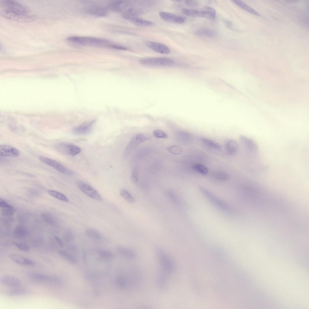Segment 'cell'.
Instances as JSON below:
<instances>
[{
	"label": "cell",
	"mask_w": 309,
	"mask_h": 309,
	"mask_svg": "<svg viewBox=\"0 0 309 309\" xmlns=\"http://www.w3.org/2000/svg\"><path fill=\"white\" fill-rule=\"evenodd\" d=\"M66 40L71 43L113 49L116 44L106 39L93 37L72 36L68 37Z\"/></svg>",
	"instance_id": "1"
},
{
	"label": "cell",
	"mask_w": 309,
	"mask_h": 309,
	"mask_svg": "<svg viewBox=\"0 0 309 309\" xmlns=\"http://www.w3.org/2000/svg\"><path fill=\"white\" fill-rule=\"evenodd\" d=\"M200 192L213 205L220 210L227 213H230L232 209L226 202L217 197L207 189L202 186H199Z\"/></svg>",
	"instance_id": "2"
},
{
	"label": "cell",
	"mask_w": 309,
	"mask_h": 309,
	"mask_svg": "<svg viewBox=\"0 0 309 309\" xmlns=\"http://www.w3.org/2000/svg\"><path fill=\"white\" fill-rule=\"evenodd\" d=\"M139 63L142 66L150 67H162L171 66L174 62L171 59L164 57H152L140 59Z\"/></svg>",
	"instance_id": "3"
},
{
	"label": "cell",
	"mask_w": 309,
	"mask_h": 309,
	"mask_svg": "<svg viewBox=\"0 0 309 309\" xmlns=\"http://www.w3.org/2000/svg\"><path fill=\"white\" fill-rule=\"evenodd\" d=\"M156 253L160 265L163 272L165 274H169L174 271V264L172 259L162 250L158 249Z\"/></svg>",
	"instance_id": "4"
},
{
	"label": "cell",
	"mask_w": 309,
	"mask_h": 309,
	"mask_svg": "<svg viewBox=\"0 0 309 309\" xmlns=\"http://www.w3.org/2000/svg\"><path fill=\"white\" fill-rule=\"evenodd\" d=\"M1 8L12 12L21 14H28L29 9L26 6L17 2L8 0H3L0 3Z\"/></svg>",
	"instance_id": "5"
},
{
	"label": "cell",
	"mask_w": 309,
	"mask_h": 309,
	"mask_svg": "<svg viewBox=\"0 0 309 309\" xmlns=\"http://www.w3.org/2000/svg\"><path fill=\"white\" fill-rule=\"evenodd\" d=\"M0 14L2 17L7 18L24 22L33 21L37 18L34 15L18 14L2 8L0 9Z\"/></svg>",
	"instance_id": "6"
},
{
	"label": "cell",
	"mask_w": 309,
	"mask_h": 309,
	"mask_svg": "<svg viewBox=\"0 0 309 309\" xmlns=\"http://www.w3.org/2000/svg\"><path fill=\"white\" fill-rule=\"evenodd\" d=\"M150 136L147 134L139 133L135 135L130 140L127 145L124 152V155L126 156L132 152L141 143L150 139Z\"/></svg>",
	"instance_id": "7"
},
{
	"label": "cell",
	"mask_w": 309,
	"mask_h": 309,
	"mask_svg": "<svg viewBox=\"0 0 309 309\" xmlns=\"http://www.w3.org/2000/svg\"><path fill=\"white\" fill-rule=\"evenodd\" d=\"M130 9L128 10L123 13V17L135 25L141 27H147L151 26L154 23L150 21L135 16Z\"/></svg>",
	"instance_id": "8"
},
{
	"label": "cell",
	"mask_w": 309,
	"mask_h": 309,
	"mask_svg": "<svg viewBox=\"0 0 309 309\" xmlns=\"http://www.w3.org/2000/svg\"><path fill=\"white\" fill-rule=\"evenodd\" d=\"M39 159L43 163L62 174L68 175H72L73 174L72 170L56 160L42 156H39Z\"/></svg>",
	"instance_id": "9"
},
{
	"label": "cell",
	"mask_w": 309,
	"mask_h": 309,
	"mask_svg": "<svg viewBox=\"0 0 309 309\" xmlns=\"http://www.w3.org/2000/svg\"><path fill=\"white\" fill-rule=\"evenodd\" d=\"M55 148L59 152L72 156H75L81 151V149L79 147L67 143L58 144L56 145Z\"/></svg>",
	"instance_id": "10"
},
{
	"label": "cell",
	"mask_w": 309,
	"mask_h": 309,
	"mask_svg": "<svg viewBox=\"0 0 309 309\" xmlns=\"http://www.w3.org/2000/svg\"><path fill=\"white\" fill-rule=\"evenodd\" d=\"M77 186L79 189L88 196L97 201L102 200V198L100 194L89 184L80 181L78 182Z\"/></svg>",
	"instance_id": "11"
},
{
	"label": "cell",
	"mask_w": 309,
	"mask_h": 309,
	"mask_svg": "<svg viewBox=\"0 0 309 309\" xmlns=\"http://www.w3.org/2000/svg\"><path fill=\"white\" fill-rule=\"evenodd\" d=\"M30 277L33 281L37 282H52L61 283L62 279L60 277L56 276H49L46 274L37 272L31 273Z\"/></svg>",
	"instance_id": "12"
},
{
	"label": "cell",
	"mask_w": 309,
	"mask_h": 309,
	"mask_svg": "<svg viewBox=\"0 0 309 309\" xmlns=\"http://www.w3.org/2000/svg\"><path fill=\"white\" fill-rule=\"evenodd\" d=\"M239 138L241 143L249 153L253 154L257 152V145L252 139L244 135H240Z\"/></svg>",
	"instance_id": "13"
},
{
	"label": "cell",
	"mask_w": 309,
	"mask_h": 309,
	"mask_svg": "<svg viewBox=\"0 0 309 309\" xmlns=\"http://www.w3.org/2000/svg\"><path fill=\"white\" fill-rule=\"evenodd\" d=\"M95 122V120H93L76 126L73 128L72 132L76 135H88L91 132Z\"/></svg>",
	"instance_id": "14"
},
{
	"label": "cell",
	"mask_w": 309,
	"mask_h": 309,
	"mask_svg": "<svg viewBox=\"0 0 309 309\" xmlns=\"http://www.w3.org/2000/svg\"><path fill=\"white\" fill-rule=\"evenodd\" d=\"M159 14L160 18L166 22L181 24L184 23L186 20L185 18L183 16L167 12L160 11Z\"/></svg>",
	"instance_id": "15"
},
{
	"label": "cell",
	"mask_w": 309,
	"mask_h": 309,
	"mask_svg": "<svg viewBox=\"0 0 309 309\" xmlns=\"http://www.w3.org/2000/svg\"><path fill=\"white\" fill-rule=\"evenodd\" d=\"M146 45L149 48L157 53L162 54H169L170 50L166 45L159 43L148 41L145 42Z\"/></svg>",
	"instance_id": "16"
},
{
	"label": "cell",
	"mask_w": 309,
	"mask_h": 309,
	"mask_svg": "<svg viewBox=\"0 0 309 309\" xmlns=\"http://www.w3.org/2000/svg\"><path fill=\"white\" fill-rule=\"evenodd\" d=\"M19 151L16 148L7 145L0 146V156L2 157H16L20 155Z\"/></svg>",
	"instance_id": "17"
},
{
	"label": "cell",
	"mask_w": 309,
	"mask_h": 309,
	"mask_svg": "<svg viewBox=\"0 0 309 309\" xmlns=\"http://www.w3.org/2000/svg\"><path fill=\"white\" fill-rule=\"evenodd\" d=\"M9 256L12 260L18 264L27 266H33L35 264V263L33 260L20 254H11Z\"/></svg>",
	"instance_id": "18"
},
{
	"label": "cell",
	"mask_w": 309,
	"mask_h": 309,
	"mask_svg": "<svg viewBox=\"0 0 309 309\" xmlns=\"http://www.w3.org/2000/svg\"><path fill=\"white\" fill-rule=\"evenodd\" d=\"M88 13L92 16L97 17H104L108 14V9L99 6H92L87 9Z\"/></svg>",
	"instance_id": "19"
},
{
	"label": "cell",
	"mask_w": 309,
	"mask_h": 309,
	"mask_svg": "<svg viewBox=\"0 0 309 309\" xmlns=\"http://www.w3.org/2000/svg\"><path fill=\"white\" fill-rule=\"evenodd\" d=\"M199 11V17H203L210 20H214L216 17V12L215 9L211 7L206 6L203 7Z\"/></svg>",
	"instance_id": "20"
},
{
	"label": "cell",
	"mask_w": 309,
	"mask_h": 309,
	"mask_svg": "<svg viewBox=\"0 0 309 309\" xmlns=\"http://www.w3.org/2000/svg\"><path fill=\"white\" fill-rule=\"evenodd\" d=\"M1 282L5 285L13 287H18L21 284V282L19 279L9 275L3 276L1 278Z\"/></svg>",
	"instance_id": "21"
},
{
	"label": "cell",
	"mask_w": 309,
	"mask_h": 309,
	"mask_svg": "<svg viewBox=\"0 0 309 309\" xmlns=\"http://www.w3.org/2000/svg\"><path fill=\"white\" fill-rule=\"evenodd\" d=\"M225 148L228 153L231 155L236 154L238 150V145L235 140L231 139L228 141L225 144Z\"/></svg>",
	"instance_id": "22"
},
{
	"label": "cell",
	"mask_w": 309,
	"mask_h": 309,
	"mask_svg": "<svg viewBox=\"0 0 309 309\" xmlns=\"http://www.w3.org/2000/svg\"><path fill=\"white\" fill-rule=\"evenodd\" d=\"M28 230L26 227L19 225L14 229L13 235L14 237L21 238L25 237L28 235Z\"/></svg>",
	"instance_id": "23"
},
{
	"label": "cell",
	"mask_w": 309,
	"mask_h": 309,
	"mask_svg": "<svg viewBox=\"0 0 309 309\" xmlns=\"http://www.w3.org/2000/svg\"><path fill=\"white\" fill-rule=\"evenodd\" d=\"M195 34L197 36L210 37H215L218 35V33L215 31L206 28L199 29L195 31Z\"/></svg>",
	"instance_id": "24"
},
{
	"label": "cell",
	"mask_w": 309,
	"mask_h": 309,
	"mask_svg": "<svg viewBox=\"0 0 309 309\" xmlns=\"http://www.w3.org/2000/svg\"><path fill=\"white\" fill-rule=\"evenodd\" d=\"M116 249L120 254L126 258L130 259H133L135 258V253L129 249L119 246L117 247Z\"/></svg>",
	"instance_id": "25"
},
{
	"label": "cell",
	"mask_w": 309,
	"mask_h": 309,
	"mask_svg": "<svg viewBox=\"0 0 309 309\" xmlns=\"http://www.w3.org/2000/svg\"><path fill=\"white\" fill-rule=\"evenodd\" d=\"M235 4L247 11L256 15L259 16L260 14L243 2L238 0L232 1Z\"/></svg>",
	"instance_id": "26"
},
{
	"label": "cell",
	"mask_w": 309,
	"mask_h": 309,
	"mask_svg": "<svg viewBox=\"0 0 309 309\" xmlns=\"http://www.w3.org/2000/svg\"><path fill=\"white\" fill-rule=\"evenodd\" d=\"M200 140L204 144L210 148L217 150L221 148V145L219 143L208 138L202 137Z\"/></svg>",
	"instance_id": "27"
},
{
	"label": "cell",
	"mask_w": 309,
	"mask_h": 309,
	"mask_svg": "<svg viewBox=\"0 0 309 309\" xmlns=\"http://www.w3.org/2000/svg\"><path fill=\"white\" fill-rule=\"evenodd\" d=\"M25 293V289L16 287L7 291L5 294L8 296H14L22 295H24Z\"/></svg>",
	"instance_id": "28"
},
{
	"label": "cell",
	"mask_w": 309,
	"mask_h": 309,
	"mask_svg": "<svg viewBox=\"0 0 309 309\" xmlns=\"http://www.w3.org/2000/svg\"><path fill=\"white\" fill-rule=\"evenodd\" d=\"M42 219L46 223L52 226H56L57 224V221L56 218L51 214L48 212H43L41 215Z\"/></svg>",
	"instance_id": "29"
},
{
	"label": "cell",
	"mask_w": 309,
	"mask_h": 309,
	"mask_svg": "<svg viewBox=\"0 0 309 309\" xmlns=\"http://www.w3.org/2000/svg\"><path fill=\"white\" fill-rule=\"evenodd\" d=\"M86 233L87 235L93 240L100 241L102 239V237L100 234L94 229H88L86 230Z\"/></svg>",
	"instance_id": "30"
},
{
	"label": "cell",
	"mask_w": 309,
	"mask_h": 309,
	"mask_svg": "<svg viewBox=\"0 0 309 309\" xmlns=\"http://www.w3.org/2000/svg\"><path fill=\"white\" fill-rule=\"evenodd\" d=\"M212 176L214 179L222 181L228 180L230 178V176L228 173L222 171L214 172L212 174Z\"/></svg>",
	"instance_id": "31"
},
{
	"label": "cell",
	"mask_w": 309,
	"mask_h": 309,
	"mask_svg": "<svg viewBox=\"0 0 309 309\" xmlns=\"http://www.w3.org/2000/svg\"><path fill=\"white\" fill-rule=\"evenodd\" d=\"M58 253L60 256L69 262L73 264L77 263V258L68 252L64 250H60L58 251Z\"/></svg>",
	"instance_id": "32"
},
{
	"label": "cell",
	"mask_w": 309,
	"mask_h": 309,
	"mask_svg": "<svg viewBox=\"0 0 309 309\" xmlns=\"http://www.w3.org/2000/svg\"><path fill=\"white\" fill-rule=\"evenodd\" d=\"M15 209L10 205L3 208H1V213L2 215L10 216L13 215L16 211Z\"/></svg>",
	"instance_id": "33"
},
{
	"label": "cell",
	"mask_w": 309,
	"mask_h": 309,
	"mask_svg": "<svg viewBox=\"0 0 309 309\" xmlns=\"http://www.w3.org/2000/svg\"><path fill=\"white\" fill-rule=\"evenodd\" d=\"M48 193L50 196L59 200L68 202V198L62 193L54 190H49Z\"/></svg>",
	"instance_id": "34"
},
{
	"label": "cell",
	"mask_w": 309,
	"mask_h": 309,
	"mask_svg": "<svg viewBox=\"0 0 309 309\" xmlns=\"http://www.w3.org/2000/svg\"><path fill=\"white\" fill-rule=\"evenodd\" d=\"M193 167L196 172L203 175H206L209 171L206 166L201 164H195L193 165Z\"/></svg>",
	"instance_id": "35"
},
{
	"label": "cell",
	"mask_w": 309,
	"mask_h": 309,
	"mask_svg": "<svg viewBox=\"0 0 309 309\" xmlns=\"http://www.w3.org/2000/svg\"><path fill=\"white\" fill-rule=\"evenodd\" d=\"M120 194L121 196L129 202L133 203L135 202L134 198L126 190L121 189L120 191Z\"/></svg>",
	"instance_id": "36"
},
{
	"label": "cell",
	"mask_w": 309,
	"mask_h": 309,
	"mask_svg": "<svg viewBox=\"0 0 309 309\" xmlns=\"http://www.w3.org/2000/svg\"><path fill=\"white\" fill-rule=\"evenodd\" d=\"M116 282L118 286L121 289H125L128 286L126 279L123 276H119L117 277Z\"/></svg>",
	"instance_id": "37"
},
{
	"label": "cell",
	"mask_w": 309,
	"mask_h": 309,
	"mask_svg": "<svg viewBox=\"0 0 309 309\" xmlns=\"http://www.w3.org/2000/svg\"><path fill=\"white\" fill-rule=\"evenodd\" d=\"M182 12L185 15L191 17H199V10L184 8L181 10Z\"/></svg>",
	"instance_id": "38"
},
{
	"label": "cell",
	"mask_w": 309,
	"mask_h": 309,
	"mask_svg": "<svg viewBox=\"0 0 309 309\" xmlns=\"http://www.w3.org/2000/svg\"><path fill=\"white\" fill-rule=\"evenodd\" d=\"M167 150L170 153L175 154H179L182 151V148L177 145H172L168 146Z\"/></svg>",
	"instance_id": "39"
},
{
	"label": "cell",
	"mask_w": 309,
	"mask_h": 309,
	"mask_svg": "<svg viewBox=\"0 0 309 309\" xmlns=\"http://www.w3.org/2000/svg\"><path fill=\"white\" fill-rule=\"evenodd\" d=\"M97 253L101 257L106 258H111L114 256L113 252L103 250H98Z\"/></svg>",
	"instance_id": "40"
},
{
	"label": "cell",
	"mask_w": 309,
	"mask_h": 309,
	"mask_svg": "<svg viewBox=\"0 0 309 309\" xmlns=\"http://www.w3.org/2000/svg\"><path fill=\"white\" fill-rule=\"evenodd\" d=\"M165 274H160L158 278V285L160 288H164L167 284V278Z\"/></svg>",
	"instance_id": "41"
},
{
	"label": "cell",
	"mask_w": 309,
	"mask_h": 309,
	"mask_svg": "<svg viewBox=\"0 0 309 309\" xmlns=\"http://www.w3.org/2000/svg\"><path fill=\"white\" fill-rule=\"evenodd\" d=\"M153 135L156 138L158 139H166L168 138L167 135L164 131L160 130H156L153 131Z\"/></svg>",
	"instance_id": "42"
},
{
	"label": "cell",
	"mask_w": 309,
	"mask_h": 309,
	"mask_svg": "<svg viewBox=\"0 0 309 309\" xmlns=\"http://www.w3.org/2000/svg\"><path fill=\"white\" fill-rule=\"evenodd\" d=\"M132 182L134 184H137L138 182V172L137 168H135L133 170L131 177Z\"/></svg>",
	"instance_id": "43"
},
{
	"label": "cell",
	"mask_w": 309,
	"mask_h": 309,
	"mask_svg": "<svg viewBox=\"0 0 309 309\" xmlns=\"http://www.w3.org/2000/svg\"><path fill=\"white\" fill-rule=\"evenodd\" d=\"M14 244L19 249L24 251L27 252L29 250L28 247L25 244L21 243L15 242Z\"/></svg>",
	"instance_id": "44"
},
{
	"label": "cell",
	"mask_w": 309,
	"mask_h": 309,
	"mask_svg": "<svg viewBox=\"0 0 309 309\" xmlns=\"http://www.w3.org/2000/svg\"><path fill=\"white\" fill-rule=\"evenodd\" d=\"M185 4L190 7H196L198 4V2L196 0H186L185 1Z\"/></svg>",
	"instance_id": "45"
},
{
	"label": "cell",
	"mask_w": 309,
	"mask_h": 309,
	"mask_svg": "<svg viewBox=\"0 0 309 309\" xmlns=\"http://www.w3.org/2000/svg\"><path fill=\"white\" fill-rule=\"evenodd\" d=\"M64 241L70 243L72 242L73 239V236L72 234L70 232L66 233L64 236Z\"/></svg>",
	"instance_id": "46"
},
{
	"label": "cell",
	"mask_w": 309,
	"mask_h": 309,
	"mask_svg": "<svg viewBox=\"0 0 309 309\" xmlns=\"http://www.w3.org/2000/svg\"><path fill=\"white\" fill-rule=\"evenodd\" d=\"M54 238L60 247L62 248L64 247L65 245L63 242L59 237L57 236H55Z\"/></svg>",
	"instance_id": "47"
},
{
	"label": "cell",
	"mask_w": 309,
	"mask_h": 309,
	"mask_svg": "<svg viewBox=\"0 0 309 309\" xmlns=\"http://www.w3.org/2000/svg\"><path fill=\"white\" fill-rule=\"evenodd\" d=\"M67 249L69 250L72 252H76L78 250L77 247L75 245L72 244L68 246Z\"/></svg>",
	"instance_id": "48"
},
{
	"label": "cell",
	"mask_w": 309,
	"mask_h": 309,
	"mask_svg": "<svg viewBox=\"0 0 309 309\" xmlns=\"http://www.w3.org/2000/svg\"><path fill=\"white\" fill-rule=\"evenodd\" d=\"M168 195L170 199L174 202H176L177 199L176 196L173 192L171 191L168 192Z\"/></svg>",
	"instance_id": "49"
},
{
	"label": "cell",
	"mask_w": 309,
	"mask_h": 309,
	"mask_svg": "<svg viewBox=\"0 0 309 309\" xmlns=\"http://www.w3.org/2000/svg\"><path fill=\"white\" fill-rule=\"evenodd\" d=\"M9 204L5 200L0 198V207L1 208H3L8 205Z\"/></svg>",
	"instance_id": "50"
},
{
	"label": "cell",
	"mask_w": 309,
	"mask_h": 309,
	"mask_svg": "<svg viewBox=\"0 0 309 309\" xmlns=\"http://www.w3.org/2000/svg\"><path fill=\"white\" fill-rule=\"evenodd\" d=\"M2 220L4 223L7 224L12 222L14 221V219L12 218H8L3 219Z\"/></svg>",
	"instance_id": "51"
},
{
	"label": "cell",
	"mask_w": 309,
	"mask_h": 309,
	"mask_svg": "<svg viewBox=\"0 0 309 309\" xmlns=\"http://www.w3.org/2000/svg\"><path fill=\"white\" fill-rule=\"evenodd\" d=\"M225 23L226 26L229 28H231L232 25V22L228 20L225 21Z\"/></svg>",
	"instance_id": "52"
}]
</instances>
